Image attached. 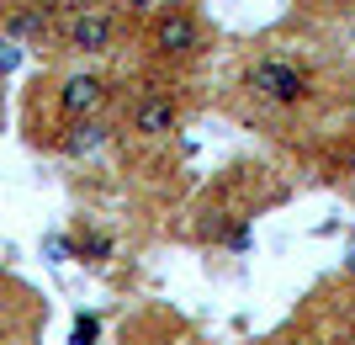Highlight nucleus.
I'll return each mask as SVG.
<instances>
[{"label":"nucleus","mask_w":355,"mask_h":345,"mask_svg":"<svg viewBox=\"0 0 355 345\" xmlns=\"http://www.w3.org/2000/svg\"><path fill=\"white\" fill-rule=\"evenodd\" d=\"M244 85H250L260 101H270V106H297L302 96H308V75H302L297 64H286V59H260V64H250Z\"/></svg>","instance_id":"nucleus-1"},{"label":"nucleus","mask_w":355,"mask_h":345,"mask_svg":"<svg viewBox=\"0 0 355 345\" xmlns=\"http://www.w3.org/2000/svg\"><path fill=\"white\" fill-rule=\"evenodd\" d=\"M196 48H202L196 16L186 11V6H164L159 22H154V53H164V59H191Z\"/></svg>","instance_id":"nucleus-2"},{"label":"nucleus","mask_w":355,"mask_h":345,"mask_svg":"<svg viewBox=\"0 0 355 345\" xmlns=\"http://www.w3.org/2000/svg\"><path fill=\"white\" fill-rule=\"evenodd\" d=\"M175 122H180L175 96H159V90L138 96V106H133V133H144V138H164V133H175Z\"/></svg>","instance_id":"nucleus-3"},{"label":"nucleus","mask_w":355,"mask_h":345,"mask_svg":"<svg viewBox=\"0 0 355 345\" xmlns=\"http://www.w3.org/2000/svg\"><path fill=\"white\" fill-rule=\"evenodd\" d=\"M112 37H117L112 11H80V16L69 22V48H80V53H106V48H112Z\"/></svg>","instance_id":"nucleus-4"},{"label":"nucleus","mask_w":355,"mask_h":345,"mask_svg":"<svg viewBox=\"0 0 355 345\" xmlns=\"http://www.w3.org/2000/svg\"><path fill=\"white\" fill-rule=\"evenodd\" d=\"M101 101H106V80H101V75H69V80L59 85L64 117H80V122H85Z\"/></svg>","instance_id":"nucleus-5"},{"label":"nucleus","mask_w":355,"mask_h":345,"mask_svg":"<svg viewBox=\"0 0 355 345\" xmlns=\"http://www.w3.org/2000/svg\"><path fill=\"white\" fill-rule=\"evenodd\" d=\"M106 138H112V133H106V128H101V122H74V128H69V133H64L59 138V149L64 154H74V160H80V154H96V149H101V144H106Z\"/></svg>","instance_id":"nucleus-6"},{"label":"nucleus","mask_w":355,"mask_h":345,"mask_svg":"<svg viewBox=\"0 0 355 345\" xmlns=\"http://www.w3.org/2000/svg\"><path fill=\"white\" fill-rule=\"evenodd\" d=\"M6 32H11V37H37V32H43V11H37V6H32V11H16L11 22H6Z\"/></svg>","instance_id":"nucleus-7"},{"label":"nucleus","mask_w":355,"mask_h":345,"mask_svg":"<svg viewBox=\"0 0 355 345\" xmlns=\"http://www.w3.org/2000/svg\"><path fill=\"white\" fill-rule=\"evenodd\" d=\"M74 250H80V255H90V260H112V239H106V234H80V239H74Z\"/></svg>","instance_id":"nucleus-8"},{"label":"nucleus","mask_w":355,"mask_h":345,"mask_svg":"<svg viewBox=\"0 0 355 345\" xmlns=\"http://www.w3.org/2000/svg\"><path fill=\"white\" fill-rule=\"evenodd\" d=\"M96 335H101V324H96L90 314H80V319H74V330H69V345H96Z\"/></svg>","instance_id":"nucleus-9"},{"label":"nucleus","mask_w":355,"mask_h":345,"mask_svg":"<svg viewBox=\"0 0 355 345\" xmlns=\"http://www.w3.org/2000/svg\"><path fill=\"white\" fill-rule=\"evenodd\" d=\"M250 239H254V234H250V224H239L234 234H228V250H250Z\"/></svg>","instance_id":"nucleus-10"},{"label":"nucleus","mask_w":355,"mask_h":345,"mask_svg":"<svg viewBox=\"0 0 355 345\" xmlns=\"http://www.w3.org/2000/svg\"><path fill=\"white\" fill-rule=\"evenodd\" d=\"M128 6H133V11H148V6H154V0H128Z\"/></svg>","instance_id":"nucleus-11"},{"label":"nucleus","mask_w":355,"mask_h":345,"mask_svg":"<svg viewBox=\"0 0 355 345\" xmlns=\"http://www.w3.org/2000/svg\"><path fill=\"white\" fill-rule=\"evenodd\" d=\"M32 6H37V11H43V6H53V0H32Z\"/></svg>","instance_id":"nucleus-12"},{"label":"nucleus","mask_w":355,"mask_h":345,"mask_svg":"<svg viewBox=\"0 0 355 345\" xmlns=\"http://www.w3.org/2000/svg\"><path fill=\"white\" fill-rule=\"evenodd\" d=\"M350 276H355V255H350Z\"/></svg>","instance_id":"nucleus-13"}]
</instances>
